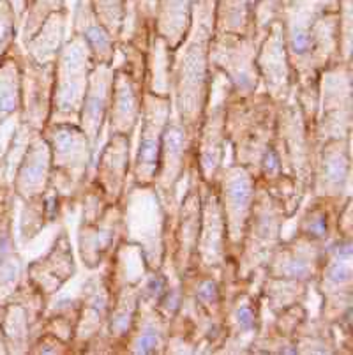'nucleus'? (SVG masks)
I'll use <instances>...</instances> for the list:
<instances>
[{"instance_id": "1", "label": "nucleus", "mask_w": 353, "mask_h": 355, "mask_svg": "<svg viewBox=\"0 0 353 355\" xmlns=\"http://www.w3.org/2000/svg\"><path fill=\"white\" fill-rule=\"evenodd\" d=\"M277 103L267 92L230 94L224 112V138L233 150V163L245 166L256 181L260 161L276 136Z\"/></svg>"}, {"instance_id": "2", "label": "nucleus", "mask_w": 353, "mask_h": 355, "mask_svg": "<svg viewBox=\"0 0 353 355\" xmlns=\"http://www.w3.org/2000/svg\"><path fill=\"white\" fill-rule=\"evenodd\" d=\"M119 205L122 210L124 240L140 247L148 271L163 269L166 237L172 223L154 186L127 184Z\"/></svg>"}, {"instance_id": "3", "label": "nucleus", "mask_w": 353, "mask_h": 355, "mask_svg": "<svg viewBox=\"0 0 353 355\" xmlns=\"http://www.w3.org/2000/svg\"><path fill=\"white\" fill-rule=\"evenodd\" d=\"M41 135L48 142L52 152L49 188L62 196L67 209H73L90 181L88 170L94 156L92 145L78 124L49 122Z\"/></svg>"}, {"instance_id": "4", "label": "nucleus", "mask_w": 353, "mask_h": 355, "mask_svg": "<svg viewBox=\"0 0 353 355\" xmlns=\"http://www.w3.org/2000/svg\"><path fill=\"white\" fill-rule=\"evenodd\" d=\"M288 216L279 203L256 184L255 200L249 214L242 246L235 261V278L242 283H251L260 278L276 247L283 240L281 230Z\"/></svg>"}, {"instance_id": "5", "label": "nucleus", "mask_w": 353, "mask_h": 355, "mask_svg": "<svg viewBox=\"0 0 353 355\" xmlns=\"http://www.w3.org/2000/svg\"><path fill=\"white\" fill-rule=\"evenodd\" d=\"M94 66L90 50L80 35L73 34L71 39L64 41L55 59L49 122L78 124L88 76Z\"/></svg>"}, {"instance_id": "6", "label": "nucleus", "mask_w": 353, "mask_h": 355, "mask_svg": "<svg viewBox=\"0 0 353 355\" xmlns=\"http://www.w3.org/2000/svg\"><path fill=\"white\" fill-rule=\"evenodd\" d=\"M353 240L350 237H337L323 249L322 265L316 276V290L322 295L320 318L336 325L353 313Z\"/></svg>"}, {"instance_id": "7", "label": "nucleus", "mask_w": 353, "mask_h": 355, "mask_svg": "<svg viewBox=\"0 0 353 355\" xmlns=\"http://www.w3.org/2000/svg\"><path fill=\"white\" fill-rule=\"evenodd\" d=\"M231 83L223 73L210 67V87L205 115L194 142V164L203 182H212L223 166L226 149L224 138V112L231 94Z\"/></svg>"}, {"instance_id": "8", "label": "nucleus", "mask_w": 353, "mask_h": 355, "mask_svg": "<svg viewBox=\"0 0 353 355\" xmlns=\"http://www.w3.org/2000/svg\"><path fill=\"white\" fill-rule=\"evenodd\" d=\"M219 193L221 210H223L224 227L228 239V263L235 271L238 251L245 234L249 214H251L253 200L256 193V181L251 171L242 164H228L221 166L217 177L214 179Z\"/></svg>"}, {"instance_id": "9", "label": "nucleus", "mask_w": 353, "mask_h": 355, "mask_svg": "<svg viewBox=\"0 0 353 355\" xmlns=\"http://www.w3.org/2000/svg\"><path fill=\"white\" fill-rule=\"evenodd\" d=\"M189 186L182 202L177 207L175 219L172 230L166 239V256L180 279L184 274L198 269L196 254H198L199 227H201V177L196 170L194 161L189 168Z\"/></svg>"}, {"instance_id": "10", "label": "nucleus", "mask_w": 353, "mask_h": 355, "mask_svg": "<svg viewBox=\"0 0 353 355\" xmlns=\"http://www.w3.org/2000/svg\"><path fill=\"white\" fill-rule=\"evenodd\" d=\"M263 325V306L258 279L237 283L224 290V338L217 353H251V346Z\"/></svg>"}, {"instance_id": "11", "label": "nucleus", "mask_w": 353, "mask_h": 355, "mask_svg": "<svg viewBox=\"0 0 353 355\" xmlns=\"http://www.w3.org/2000/svg\"><path fill=\"white\" fill-rule=\"evenodd\" d=\"M263 37L255 34L216 32L210 41V67L223 73L235 96H249L258 91L260 74L256 53Z\"/></svg>"}, {"instance_id": "12", "label": "nucleus", "mask_w": 353, "mask_h": 355, "mask_svg": "<svg viewBox=\"0 0 353 355\" xmlns=\"http://www.w3.org/2000/svg\"><path fill=\"white\" fill-rule=\"evenodd\" d=\"M351 62L327 67L318 83L316 138L320 142L351 136Z\"/></svg>"}, {"instance_id": "13", "label": "nucleus", "mask_w": 353, "mask_h": 355, "mask_svg": "<svg viewBox=\"0 0 353 355\" xmlns=\"http://www.w3.org/2000/svg\"><path fill=\"white\" fill-rule=\"evenodd\" d=\"M192 150H194V140L173 113L163 131L159 166L152 182L172 225L178 207V184L189 173V168L194 159Z\"/></svg>"}, {"instance_id": "14", "label": "nucleus", "mask_w": 353, "mask_h": 355, "mask_svg": "<svg viewBox=\"0 0 353 355\" xmlns=\"http://www.w3.org/2000/svg\"><path fill=\"white\" fill-rule=\"evenodd\" d=\"M173 115V103L170 96H158L145 91L140 113V140L134 161L131 163V184L148 186L154 182L159 166L163 131Z\"/></svg>"}, {"instance_id": "15", "label": "nucleus", "mask_w": 353, "mask_h": 355, "mask_svg": "<svg viewBox=\"0 0 353 355\" xmlns=\"http://www.w3.org/2000/svg\"><path fill=\"white\" fill-rule=\"evenodd\" d=\"M351 136L332 138L318 143L313 168L311 195L344 202L350 198Z\"/></svg>"}, {"instance_id": "16", "label": "nucleus", "mask_w": 353, "mask_h": 355, "mask_svg": "<svg viewBox=\"0 0 353 355\" xmlns=\"http://www.w3.org/2000/svg\"><path fill=\"white\" fill-rule=\"evenodd\" d=\"M198 269L221 276L228 263V239L216 182H201V227H199Z\"/></svg>"}, {"instance_id": "17", "label": "nucleus", "mask_w": 353, "mask_h": 355, "mask_svg": "<svg viewBox=\"0 0 353 355\" xmlns=\"http://www.w3.org/2000/svg\"><path fill=\"white\" fill-rule=\"evenodd\" d=\"M256 67L260 74V87L276 103H283L293 92V74L288 59L286 41L281 21H274L256 53Z\"/></svg>"}, {"instance_id": "18", "label": "nucleus", "mask_w": 353, "mask_h": 355, "mask_svg": "<svg viewBox=\"0 0 353 355\" xmlns=\"http://www.w3.org/2000/svg\"><path fill=\"white\" fill-rule=\"evenodd\" d=\"M323 249L325 247L320 244L295 234L288 240H281L262 274L311 286L320 272Z\"/></svg>"}, {"instance_id": "19", "label": "nucleus", "mask_w": 353, "mask_h": 355, "mask_svg": "<svg viewBox=\"0 0 353 355\" xmlns=\"http://www.w3.org/2000/svg\"><path fill=\"white\" fill-rule=\"evenodd\" d=\"M21 67V108L20 122L34 131H42L49 124L53 99L55 62L39 64L25 53L20 59Z\"/></svg>"}, {"instance_id": "20", "label": "nucleus", "mask_w": 353, "mask_h": 355, "mask_svg": "<svg viewBox=\"0 0 353 355\" xmlns=\"http://www.w3.org/2000/svg\"><path fill=\"white\" fill-rule=\"evenodd\" d=\"M124 240L122 210L119 203H110L92 221H81L78 228V251L83 265L90 271L103 267Z\"/></svg>"}, {"instance_id": "21", "label": "nucleus", "mask_w": 353, "mask_h": 355, "mask_svg": "<svg viewBox=\"0 0 353 355\" xmlns=\"http://www.w3.org/2000/svg\"><path fill=\"white\" fill-rule=\"evenodd\" d=\"M74 276H76V261H74L73 246L67 230L62 228L48 253L28 265L25 278L35 286V290L42 297L49 300Z\"/></svg>"}, {"instance_id": "22", "label": "nucleus", "mask_w": 353, "mask_h": 355, "mask_svg": "<svg viewBox=\"0 0 353 355\" xmlns=\"http://www.w3.org/2000/svg\"><path fill=\"white\" fill-rule=\"evenodd\" d=\"M145 85L124 66L113 64V87L108 110V135H127L133 138L138 129Z\"/></svg>"}, {"instance_id": "23", "label": "nucleus", "mask_w": 353, "mask_h": 355, "mask_svg": "<svg viewBox=\"0 0 353 355\" xmlns=\"http://www.w3.org/2000/svg\"><path fill=\"white\" fill-rule=\"evenodd\" d=\"M131 136L108 135L97 154L95 173L90 177L110 203H119L131 177Z\"/></svg>"}, {"instance_id": "24", "label": "nucleus", "mask_w": 353, "mask_h": 355, "mask_svg": "<svg viewBox=\"0 0 353 355\" xmlns=\"http://www.w3.org/2000/svg\"><path fill=\"white\" fill-rule=\"evenodd\" d=\"M113 87V66L108 64H95L88 76V85L85 91V98L81 103V112L78 125L83 129L92 150L95 152L101 140L103 129L106 125L112 99Z\"/></svg>"}, {"instance_id": "25", "label": "nucleus", "mask_w": 353, "mask_h": 355, "mask_svg": "<svg viewBox=\"0 0 353 355\" xmlns=\"http://www.w3.org/2000/svg\"><path fill=\"white\" fill-rule=\"evenodd\" d=\"M78 299H80V320H78L76 336L73 341L74 353L83 352V346L105 329L113 300V293L105 274L99 272L95 276H90L85 281L81 295Z\"/></svg>"}, {"instance_id": "26", "label": "nucleus", "mask_w": 353, "mask_h": 355, "mask_svg": "<svg viewBox=\"0 0 353 355\" xmlns=\"http://www.w3.org/2000/svg\"><path fill=\"white\" fill-rule=\"evenodd\" d=\"M49 173H52L49 145L41 135V131H34L28 138V143L14 171V193L23 202L42 195L49 186Z\"/></svg>"}, {"instance_id": "27", "label": "nucleus", "mask_w": 353, "mask_h": 355, "mask_svg": "<svg viewBox=\"0 0 353 355\" xmlns=\"http://www.w3.org/2000/svg\"><path fill=\"white\" fill-rule=\"evenodd\" d=\"M170 322L156 307L141 302L134 318L133 329L122 345V353L163 355L168 345Z\"/></svg>"}, {"instance_id": "28", "label": "nucleus", "mask_w": 353, "mask_h": 355, "mask_svg": "<svg viewBox=\"0 0 353 355\" xmlns=\"http://www.w3.org/2000/svg\"><path fill=\"white\" fill-rule=\"evenodd\" d=\"M344 202L311 195L309 203L304 205V209L298 214L297 232L295 234H300L306 239L327 247L332 240H336L339 237L337 219H339V210Z\"/></svg>"}, {"instance_id": "29", "label": "nucleus", "mask_w": 353, "mask_h": 355, "mask_svg": "<svg viewBox=\"0 0 353 355\" xmlns=\"http://www.w3.org/2000/svg\"><path fill=\"white\" fill-rule=\"evenodd\" d=\"M73 34L80 35L87 42L88 50L92 53V59H94V64H108V66L115 64L117 41L101 25V21L97 20L94 11L90 9V6L80 4Z\"/></svg>"}, {"instance_id": "30", "label": "nucleus", "mask_w": 353, "mask_h": 355, "mask_svg": "<svg viewBox=\"0 0 353 355\" xmlns=\"http://www.w3.org/2000/svg\"><path fill=\"white\" fill-rule=\"evenodd\" d=\"M64 13L57 11L46 18L39 30L25 42V53L39 64H53L64 45Z\"/></svg>"}, {"instance_id": "31", "label": "nucleus", "mask_w": 353, "mask_h": 355, "mask_svg": "<svg viewBox=\"0 0 353 355\" xmlns=\"http://www.w3.org/2000/svg\"><path fill=\"white\" fill-rule=\"evenodd\" d=\"M172 50L154 34L147 60V92L172 98Z\"/></svg>"}, {"instance_id": "32", "label": "nucleus", "mask_w": 353, "mask_h": 355, "mask_svg": "<svg viewBox=\"0 0 353 355\" xmlns=\"http://www.w3.org/2000/svg\"><path fill=\"white\" fill-rule=\"evenodd\" d=\"M297 353H337L336 332L322 318H306L295 334Z\"/></svg>"}, {"instance_id": "33", "label": "nucleus", "mask_w": 353, "mask_h": 355, "mask_svg": "<svg viewBox=\"0 0 353 355\" xmlns=\"http://www.w3.org/2000/svg\"><path fill=\"white\" fill-rule=\"evenodd\" d=\"M78 320H80V299L78 297L76 299H64L52 307L46 306L41 332H49L62 341L73 345Z\"/></svg>"}, {"instance_id": "34", "label": "nucleus", "mask_w": 353, "mask_h": 355, "mask_svg": "<svg viewBox=\"0 0 353 355\" xmlns=\"http://www.w3.org/2000/svg\"><path fill=\"white\" fill-rule=\"evenodd\" d=\"M21 108L20 59H9L0 67V122L9 120Z\"/></svg>"}, {"instance_id": "35", "label": "nucleus", "mask_w": 353, "mask_h": 355, "mask_svg": "<svg viewBox=\"0 0 353 355\" xmlns=\"http://www.w3.org/2000/svg\"><path fill=\"white\" fill-rule=\"evenodd\" d=\"M92 11L110 35L119 42L120 32L124 30V0H94Z\"/></svg>"}, {"instance_id": "36", "label": "nucleus", "mask_w": 353, "mask_h": 355, "mask_svg": "<svg viewBox=\"0 0 353 355\" xmlns=\"http://www.w3.org/2000/svg\"><path fill=\"white\" fill-rule=\"evenodd\" d=\"M21 276H23V265L20 256L13 251L4 253V258L0 261V295H11L21 283Z\"/></svg>"}, {"instance_id": "37", "label": "nucleus", "mask_w": 353, "mask_h": 355, "mask_svg": "<svg viewBox=\"0 0 353 355\" xmlns=\"http://www.w3.org/2000/svg\"><path fill=\"white\" fill-rule=\"evenodd\" d=\"M28 353H44V355H67V353H74V348L71 343L62 341L57 336L49 334V332H41L37 338L32 341L30 348H28Z\"/></svg>"}, {"instance_id": "38", "label": "nucleus", "mask_w": 353, "mask_h": 355, "mask_svg": "<svg viewBox=\"0 0 353 355\" xmlns=\"http://www.w3.org/2000/svg\"><path fill=\"white\" fill-rule=\"evenodd\" d=\"M14 41V25L13 16L7 11L6 14H0V57L11 48Z\"/></svg>"}]
</instances>
